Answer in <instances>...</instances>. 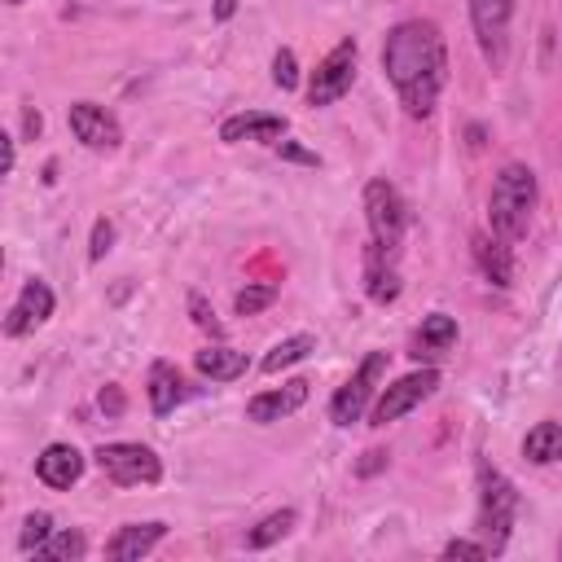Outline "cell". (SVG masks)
I'll return each instance as SVG.
<instances>
[{"label":"cell","instance_id":"obj_1","mask_svg":"<svg viewBox=\"0 0 562 562\" xmlns=\"http://www.w3.org/2000/svg\"><path fill=\"white\" fill-rule=\"evenodd\" d=\"M382 70L408 119H426L448 83V44L430 18H404L382 40Z\"/></svg>","mask_w":562,"mask_h":562},{"label":"cell","instance_id":"obj_2","mask_svg":"<svg viewBox=\"0 0 562 562\" xmlns=\"http://www.w3.org/2000/svg\"><path fill=\"white\" fill-rule=\"evenodd\" d=\"M536 211V171L527 162H505L487 193V224L496 237L518 241Z\"/></svg>","mask_w":562,"mask_h":562},{"label":"cell","instance_id":"obj_3","mask_svg":"<svg viewBox=\"0 0 562 562\" xmlns=\"http://www.w3.org/2000/svg\"><path fill=\"white\" fill-rule=\"evenodd\" d=\"M514 514H518V492L514 483L492 470V465H479V531H483V544L492 553L505 549L509 540V527H514Z\"/></svg>","mask_w":562,"mask_h":562},{"label":"cell","instance_id":"obj_4","mask_svg":"<svg viewBox=\"0 0 562 562\" xmlns=\"http://www.w3.org/2000/svg\"><path fill=\"white\" fill-rule=\"evenodd\" d=\"M364 220H369V233H373V246L382 250H400V237L408 228V206L400 198V189L391 180H369L364 184Z\"/></svg>","mask_w":562,"mask_h":562},{"label":"cell","instance_id":"obj_5","mask_svg":"<svg viewBox=\"0 0 562 562\" xmlns=\"http://www.w3.org/2000/svg\"><path fill=\"white\" fill-rule=\"evenodd\" d=\"M356 40L347 35V40H338L321 61H316V70H312V79H307V101L321 110V105H334L338 97H347L351 92V83H356Z\"/></svg>","mask_w":562,"mask_h":562},{"label":"cell","instance_id":"obj_6","mask_svg":"<svg viewBox=\"0 0 562 562\" xmlns=\"http://www.w3.org/2000/svg\"><path fill=\"white\" fill-rule=\"evenodd\" d=\"M382 373H386V351H369V356L360 360V369L334 391V400H329V422H334V426L360 422L364 408H369V400H373V391H378V382H382Z\"/></svg>","mask_w":562,"mask_h":562},{"label":"cell","instance_id":"obj_7","mask_svg":"<svg viewBox=\"0 0 562 562\" xmlns=\"http://www.w3.org/2000/svg\"><path fill=\"white\" fill-rule=\"evenodd\" d=\"M97 465L119 487H140V483H158L162 479V461L145 443H101L97 448Z\"/></svg>","mask_w":562,"mask_h":562},{"label":"cell","instance_id":"obj_8","mask_svg":"<svg viewBox=\"0 0 562 562\" xmlns=\"http://www.w3.org/2000/svg\"><path fill=\"white\" fill-rule=\"evenodd\" d=\"M435 391H439V373H435V369H417V373L391 382V386L378 395V404L369 408V426H386V422L413 413V408H417L422 400H430Z\"/></svg>","mask_w":562,"mask_h":562},{"label":"cell","instance_id":"obj_9","mask_svg":"<svg viewBox=\"0 0 562 562\" xmlns=\"http://www.w3.org/2000/svg\"><path fill=\"white\" fill-rule=\"evenodd\" d=\"M509 18H514V0H470L474 40H479V53H483L492 66H501V61H505Z\"/></svg>","mask_w":562,"mask_h":562},{"label":"cell","instance_id":"obj_10","mask_svg":"<svg viewBox=\"0 0 562 562\" xmlns=\"http://www.w3.org/2000/svg\"><path fill=\"white\" fill-rule=\"evenodd\" d=\"M66 123H70L75 140L88 145V149H119V140H123L119 119L105 105H97V101H75L66 110Z\"/></svg>","mask_w":562,"mask_h":562},{"label":"cell","instance_id":"obj_11","mask_svg":"<svg viewBox=\"0 0 562 562\" xmlns=\"http://www.w3.org/2000/svg\"><path fill=\"white\" fill-rule=\"evenodd\" d=\"M53 290H48V281H40V277H31L22 290H18V299H13V307H9V316H4V334L9 338H22V334H31L35 325H44L48 316H53Z\"/></svg>","mask_w":562,"mask_h":562},{"label":"cell","instance_id":"obj_12","mask_svg":"<svg viewBox=\"0 0 562 562\" xmlns=\"http://www.w3.org/2000/svg\"><path fill=\"white\" fill-rule=\"evenodd\" d=\"M303 404H307V382H303V378H290V382H281L277 391L250 395V400H246V417L259 422V426H268V422H281V417L299 413Z\"/></svg>","mask_w":562,"mask_h":562},{"label":"cell","instance_id":"obj_13","mask_svg":"<svg viewBox=\"0 0 562 562\" xmlns=\"http://www.w3.org/2000/svg\"><path fill=\"white\" fill-rule=\"evenodd\" d=\"M79 474H83V452L70 448V443H48L35 457V479L53 492H66L70 483H79Z\"/></svg>","mask_w":562,"mask_h":562},{"label":"cell","instance_id":"obj_14","mask_svg":"<svg viewBox=\"0 0 562 562\" xmlns=\"http://www.w3.org/2000/svg\"><path fill=\"white\" fill-rule=\"evenodd\" d=\"M145 395H149V408H154L158 417H167V413H176V404L189 400V382H184V373H180L171 360H154V364H149Z\"/></svg>","mask_w":562,"mask_h":562},{"label":"cell","instance_id":"obj_15","mask_svg":"<svg viewBox=\"0 0 562 562\" xmlns=\"http://www.w3.org/2000/svg\"><path fill=\"white\" fill-rule=\"evenodd\" d=\"M285 136V119L281 114H259V110H246V114H233L220 123V140L237 145V140H263V145H277Z\"/></svg>","mask_w":562,"mask_h":562},{"label":"cell","instance_id":"obj_16","mask_svg":"<svg viewBox=\"0 0 562 562\" xmlns=\"http://www.w3.org/2000/svg\"><path fill=\"white\" fill-rule=\"evenodd\" d=\"M470 250H474V263L479 272L492 281V285H509L514 281V255H509V241L496 237V233H474L470 237Z\"/></svg>","mask_w":562,"mask_h":562},{"label":"cell","instance_id":"obj_17","mask_svg":"<svg viewBox=\"0 0 562 562\" xmlns=\"http://www.w3.org/2000/svg\"><path fill=\"white\" fill-rule=\"evenodd\" d=\"M162 536H167V522H123V527L105 540V558H114V562L145 558Z\"/></svg>","mask_w":562,"mask_h":562},{"label":"cell","instance_id":"obj_18","mask_svg":"<svg viewBox=\"0 0 562 562\" xmlns=\"http://www.w3.org/2000/svg\"><path fill=\"white\" fill-rule=\"evenodd\" d=\"M364 290L373 303H395L400 299V272H395V255L373 246L364 250Z\"/></svg>","mask_w":562,"mask_h":562},{"label":"cell","instance_id":"obj_19","mask_svg":"<svg viewBox=\"0 0 562 562\" xmlns=\"http://www.w3.org/2000/svg\"><path fill=\"white\" fill-rule=\"evenodd\" d=\"M198 373L211 378V382H233V378L246 373V351H233V347L215 342V347L198 351Z\"/></svg>","mask_w":562,"mask_h":562},{"label":"cell","instance_id":"obj_20","mask_svg":"<svg viewBox=\"0 0 562 562\" xmlns=\"http://www.w3.org/2000/svg\"><path fill=\"white\" fill-rule=\"evenodd\" d=\"M522 457L536 461V465L562 461V422H536L522 439Z\"/></svg>","mask_w":562,"mask_h":562},{"label":"cell","instance_id":"obj_21","mask_svg":"<svg viewBox=\"0 0 562 562\" xmlns=\"http://www.w3.org/2000/svg\"><path fill=\"white\" fill-rule=\"evenodd\" d=\"M316 351V338L312 334H290V338H281L268 356H263V373H281V369H290V364H299L303 356H312Z\"/></svg>","mask_w":562,"mask_h":562},{"label":"cell","instance_id":"obj_22","mask_svg":"<svg viewBox=\"0 0 562 562\" xmlns=\"http://www.w3.org/2000/svg\"><path fill=\"white\" fill-rule=\"evenodd\" d=\"M457 342V321L448 312H430L417 329V351H443Z\"/></svg>","mask_w":562,"mask_h":562},{"label":"cell","instance_id":"obj_23","mask_svg":"<svg viewBox=\"0 0 562 562\" xmlns=\"http://www.w3.org/2000/svg\"><path fill=\"white\" fill-rule=\"evenodd\" d=\"M294 522H299L294 509H277V514H268L263 522H255V527L246 531V544H250V549H268V544H277L281 536H290Z\"/></svg>","mask_w":562,"mask_h":562},{"label":"cell","instance_id":"obj_24","mask_svg":"<svg viewBox=\"0 0 562 562\" xmlns=\"http://www.w3.org/2000/svg\"><path fill=\"white\" fill-rule=\"evenodd\" d=\"M40 558H57V562H79L83 553H88V540H83V531H53L40 549H35Z\"/></svg>","mask_w":562,"mask_h":562},{"label":"cell","instance_id":"obj_25","mask_svg":"<svg viewBox=\"0 0 562 562\" xmlns=\"http://www.w3.org/2000/svg\"><path fill=\"white\" fill-rule=\"evenodd\" d=\"M272 299H277V285H272V281H263V285H246V290H237L233 312H237V316H255V312H263Z\"/></svg>","mask_w":562,"mask_h":562},{"label":"cell","instance_id":"obj_26","mask_svg":"<svg viewBox=\"0 0 562 562\" xmlns=\"http://www.w3.org/2000/svg\"><path fill=\"white\" fill-rule=\"evenodd\" d=\"M53 536V518L44 514V509H35V514H26V522H22V536H18V544L31 553V549H40L44 540Z\"/></svg>","mask_w":562,"mask_h":562},{"label":"cell","instance_id":"obj_27","mask_svg":"<svg viewBox=\"0 0 562 562\" xmlns=\"http://www.w3.org/2000/svg\"><path fill=\"white\" fill-rule=\"evenodd\" d=\"M272 83H277L281 92L299 88V61H294L290 48H277V57H272Z\"/></svg>","mask_w":562,"mask_h":562},{"label":"cell","instance_id":"obj_28","mask_svg":"<svg viewBox=\"0 0 562 562\" xmlns=\"http://www.w3.org/2000/svg\"><path fill=\"white\" fill-rule=\"evenodd\" d=\"M110 246H114V224H110V220H97V224H92V241H88V259L101 263V259L110 255Z\"/></svg>","mask_w":562,"mask_h":562},{"label":"cell","instance_id":"obj_29","mask_svg":"<svg viewBox=\"0 0 562 562\" xmlns=\"http://www.w3.org/2000/svg\"><path fill=\"white\" fill-rule=\"evenodd\" d=\"M189 312H193V325H198V329H206L211 338H224V325L215 321V312L206 307V299H202V294H189Z\"/></svg>","mask_w":562,"mask_h":562},{"label":"cell","instance_id":"obj_30","mask_svg":"<svg viewBox=\"0 0 562 562\" xmlns=\"http://www.w3.org/2000/svg\"><path fill=\"white\" fill-rule=\"evenodd\" d=\"M443 558H492V549L483 540H448Z\"/></svg>","mask_w":562,"mask_h":562},{"label":"cell","instance_id":"obj_31","mask_svg":"<svg viewBox=\"0 0 562 562\" xmlns=\"http://www.w3.org/2000/svg\"><path fill=\"white\" fill-rule=\"evenodd\" d=\"M272 149H277V154H281V158H290V162H303V167H316V162H321V158H316V154H312V149H303V145H299V140H277V145H272Z\"/></svg>","mask_w":562,"mask_h":562},{"label":"cell","instance_id":"obj_32","mask_svg":"<svg viewBox=\"0 0 562 562\" xmlns=\"http://www.w3.org/2000/svg\"><path fill=\"white\" fill-rule=\"evenodd\" d=\"M386 457H391L386 448H369V452H364V457L356 461V474H360V479H369V474H378V470H386Z\"/></svg>","mask_w":562,"mask_h":562},{"label":"cell","instance_id":"obj_33","mask_svg":"<svg viewBox=\"0 0 562 562\" xmlns=\"http://www.w3.org/2000/svg\"><path fill=\"white\" fill-rule=\"evenodd\" d=\"M22 132H26L31 140H35L40 132H44V114H40L35 105H26V110H22Z\"/></svg>","mask_w":562,"mask_h":562},{"label":"cell","instance_id":"obj_34","mask_svg":"<svg viewBox=\"0 0 562 562\" xmlns=\"http://www.w3.org/2000/svg\"><path fill=\"white\" fill-rule=\"evenodd\" d=\"M101 408H105L110 417H119V413H123V391H119V386H105V391H101Z\"/></svg>","mask_w":562,"mask_h":562},{"label":"cell","instance_id":"obj_35","mask_svg":"<svg viewBox=\"0 0 562 562\" xmlns=\"http://www.w3.org/2000/svg\"><path fill=\"white\" fill-rule=\"evenodd\" d=\"M233 13H237V0H215V18H220V22H228Z\"/></svg>","mask_w":562,"mask_h":562},{"label":"cell","instance_id":"obj_36","mask_svg":"<svg viewBox=\"0 0 562 562\" xmlns=\"http://www.w3.org/2000/svg\"><path fill=\"white\" fill-rule=\"evenodd\" d=\"M0 140H4V176H9V171H13V145H18V140H13V136H0Z\"/></svg>","mask_w":562,"mask_h":562},{"label":"cell","instance_id":"obj_37","mask_svg":"<svg viewBox=\"0 0 562 562\" xmlns=\"http://www.w3.org/2000/svg\"><path fill=\"white\" fill-rule=\"evenodd\" d=\"M4 4H22V0H4Z\"/></svg>","mask_w":562,"mask_h":562}]
</instances>
